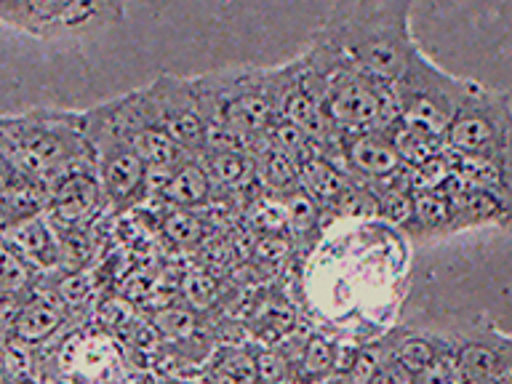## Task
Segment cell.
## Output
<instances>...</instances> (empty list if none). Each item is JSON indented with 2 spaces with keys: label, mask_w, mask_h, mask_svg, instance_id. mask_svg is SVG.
<instances>
[{
  "label": "cell",
  "mask_w": 512,
  "mask_h": 384,
  "mask_svg": "<svg viewBox=\"0 0 512 384\" xmlns=\"http://www.w3.org/2000/svg\"><path fill=\"white\" fill-rule=\"evenodd\" d=\"M166 235L174 240L176 246H195L203 238V222L198 214L184 211V208H174L166 216Z\"/></svg>",
  "instance_id": "21"
},
{
  "label": "cell",
  "mask_w": 512,
  "mask_h": 384,
  "mask_svg": "<svg viewBox=\"0 0 512 384\" xmlns=\"http://www.w3.org/2000/svg\"><path fill=\"white\" fill-rule=\"evenodd\" d=\"M411 11L406 0L334 3L315 35L328 40L347 64L392 86L419 48L411 35Z\"/></svg>",
  "instance_id": "2"
},
{
  "label": "cell",
  "mask_w": 512,
  "mask_h": 384,
  "mask_svg": "<svg viewBox=\"0 0 512 384\" xmlns=\"http://www.w3.org/2000/svg\"><path fill=\"white\" fill-rule=\"evenodd\" d=\"M288 248H291V240H288L283 232H278V235H262V238L256 240L254 259L256 262L272 264V267H275V264H280L286 259Z\"/></svg>",
  "instance_id": "26"
},
{
  "label": "cell",
  "mask_w": 512,
  "mask_h": 384,
  "mask_svg": "<svg viewBox=\"0 0 512 384\" xmlns=\"http://www.w3.org/2000/svg\"><path fill=\"white\" fill-rule=\"evenodd\" d=\"M216 283L208 272H192L184 278V299L190 302L192 310H206L214 302Z\"/></svg>",
  "instance_id": "24"
},
{
  "label": "cell",
  "mask_w": 512,
  "mask_h": 384,
  "mask_svg": "<svg viewBox=\"0 0 512 384\" xmlns=\"http://www.w3.org/2000/svg\"><path fill=\"white\" fill-rule=\"evenodd\" d=\"M478 384H507V382H502V379H488V382H478Z\"/></svg>",
  "instance_id": "32"
},
{
  "label": "cell",
  "mask_w": 512,
  "mask_h": 384,
  "mask_svg": "<svg viewBox=\"0 0 512 384\" xmlns=\"http://www.w3.org/2000/svg\"><path fill=\"white\" fill-rule=\"evenodd\" d=\"M120 3H64V0H16L0 3V22L11 24L16 30L32 32L38 38H62L78 32H94L123 22Z\"/></svg>",
  "instance_id": "7"
},
{
  "label": "cell",
  "mask_w": 512,
  "mask_h": 384,
  "mask_svg": "<svg viewBox=\"0 0 512 384\" xmlns=\"http://www.w3.org/2000/svg\"><path fill=\"white\" fill-rule=\"evenodd\" d=\"M22 384H32V382H22Z\"/></svg>",
  "instance_id": "35"
},
{
  "label": "cell",
  "mask_w": 512,
  "mask_h": 384,
  "mask_svg": "<svg viewBox=\"0 0 512 384\" xmlns=\"http://www.w3.org/2000/svg\"><path fill=\"white\" fill-rule=\"evenodd\" d=\"M64 310H67V304L56 291L54 294H35L11 318V334L16 342L24 344L46 342L48 336H54L56 328L62 326Z\"/></svg>",
  "instance_id": "12"
},
{
  "label": "cell",
  "mask_w": 512,
  "mask_h": 384,
  "mask_svg": "<svg viewBox=\"0 0 512 384\" xmlns=\"http://www.w3.org/2000/svg\"><path fill=\"white\" fill-rule=\"evenodd\" d=\"M504 382H507V384H512V376H510V379H504Z\"/></svg>",
  "instance_id": "34"
},
{
  "label": "cell",
  "mask_w": 512,
  "mask_h": 384,
  "mask_svg": "<svg viewBox=\"0 0 512 384\" xmlns=\"http://www.w3.org/2000/svg\"><path fill=\"white\" fill-rule=\"evenodd\" d=\"M0 150L30 182L51 187L78 168H94L86 136V112L30 110L0 118Z\"/></svg>",
  "instance_id": "3"
},
{
  "label": "cell",
  "mask_w": 512,
  "mask_h": 384,
  "mask_svg": "<svg viewBox=\"0 0 512 384\" xmlns=\"http://www.w3.org/2000/svg\"><path fill=\"white\" fill-rule=\"evenodd\" d=\"M208 126L227 128L251 142L267 136L283 99V67L227 64L192 78Z\"/></svg>",
  "instance_id": "4"
},
{
  "label": "cell",
  "mask_w": 512,
  "mask_h": 384,
  "mask_svg": "<svg viewBox=\"0 0 512 384\" xmlns=\"http://www.w3.org/2000/svg\"><path fill=\"white\" fill-rule=\"evenodd\" d=\"M43 384H75V382H72V376L62 374V371H54V374L43 376Z\"/></svg>",
  "instance_id": "30"
},
{
  "label": "cell",
  "mask_w": 512,
  "mask_h": 384,
  "mask_svg": "<svg viewBox=\"0 0 512 384\" xmlns=\"http://www.w3.org/2000/svg\"><path fill=\"white\" fill-rule=\"evenodd\" d=\"M155 328L166 339H190L198 328V318H195V310H187V307H166V310L155 312Z\"/></svg>",
  "instance_id": "20"
},
{
  "label": "cell",
  "mask_w": 512,
  "mask_h": 384,
  "mask_svg": "<svg viewBox=\"0 0 512 384\" xmlns=\"http://www.w3.org/2000/svg\"><path fill=\"white\" fill-rule=\"evenodd\" d=\"M454 206L448 190L414 192V214L406 232L411 235H451Z\"/></svg>",
  "instance_id": "15"
},
{
  "label": "cell",
  "mask_w": 512,
  "mask_h": 384,
  "mask_svg": "<svg viewBox=\"0 0 512 384\" xmlns=\"http://www.w3.org/2000/svg\"><path fill=\"white\" fill-rule=\"evenodd\" d=\"M280 200H283V208H286L288 230L294 232V235H310V232L318 230V224H320L318 200L312 198L302 184L294 187L291 192H286V195H280Z\"/></svg>",
  "instance_id": "19"
},
{
  "label": "cell",
  "mask_w": 512,
  "mask_h": 384,
  "mask_svg": "<svg viewBox=\"0 0 512 384\" xmlns=\"http://www.w3.org/2000/svg\"><path fill=\"white\" fill-rule=\"evenodd\" d=\"M0 358H3V368H6L8 376H14L19 382H27V376H30L32 371L30 344L11 339V342L3 347V352H0Z\"/></svg>",
  "instance_id": "25"
},
{
  "label": "cell",
  "mask_w": 512,
  "mask_h": 384,
  "mask_svg": "<svg viewBox=\"0 0 512 384\" xmlns=\"http://www.w3.org/2000/svg\"><path fill=\"white\" fill-rule=\"evenodd\" d=\"M224 384H256V358L243 350H230L219 360Z\"/></svg>",
  "instance_id": "22"
},
{
  "label": "cell",
  "mask_w": 512,
  "mask_h": 384,
  "mask_svg": "<svg viewBox=\"0 0 512 384\" xmlns=\"http://www.w3.org/2000/svg\"><path fill=\"white\" fill-rule=\"evenodd\" d=\"M336 371V344L328 336H310L302 344L299 366L291 371V379L302 384H312L318 379H328Z\"/></svg>",
  "instance_id": "17"
},
{
  "label": "cell",
  "mask_w": 512,
  "mask_h": 384,
  "mask_svg": "<svg viewBox=\"0 0 512 384\" xmlns=\"http://www.w3.org/2000/svg\"><path fill=\"white\" fill-rule=\"evenodd\" d=\"M86 136L94 155V171L104 195V208L110 214H123L126 208L142 203L150 192V168L120 131L104 115L102 107L86 110Z\"/></svg>",
  "instance_id": "6"
},
{
  "label": "cell",
  "mask_w": 512,
  "mask_h": 384,
  "mask_svg": "<svg viewBox=\"0 0 512 384\" xmlns=\"http://www.w3.org/2000/svg\"><path fill=\"white\" fill-rule=\"evenodd\" d=\"M387 136H390L392 147H395V152H398L400 160H403L408 168L427 166V163L443 158L448 152L446 139H438V136L427 134V131L406 126L403 120H395V123L387 128Z\"/></svg>",
  "instance_id": "14"
},
{
  "label": "cell",
  "mask_w": 512,
  "mask_h": 384,
  "mask_svg": "<svg viewBox=\"0 0 512 384\" xmlns=\"http://www.w3.org/2000/svg\"><path fill=\"white\" fill-rule=\"evenodd\" d=\"M142 94L155 123L187 155L203 152L206 120H203V112H200L198 96H195V88H192V78L160 75L155 83L142 88Z\"/></svg>",
  "instance_id": "8"
},
{
  "label": "cell",
  "mask_w": 512,
  "mask_h": 384,
  "mask_svg": "<svg viewBox=\"0 0 512 384\" xmlns=\"http://www.w3.org/2000/svg\"><path fill=\"white\" fill-rule=\"evenodd\" d=\"M451 179L494 192L512 211V102L475 83L446 134Z\"/></svg>",
  "instance_id": "1"
},
{
  "label": "cell",
  "mask_w": 512,
  "mask_h": 384,
  "mask_svg": "<svg viewBox=\"0 0 512 384\" xmlns=\"http://www.w3.org/2000/svg\"><path fill=\"white\" fill-rule=\"evenodd\" d=\"M192 158L203 163L214 187L219 184V187H230V190H243L256 176L254 158H248L243 152H200Z\"/></svg>",
  "instance_id": "16"
},
{
  "label": "cell",
  "mask_w": 512,
  "mask_h": 384,
  "mask_svg": "<svg viewBox=\"0 0 512 384\" xmlns=\"http://www.w3.org/2000/svg\"><path fill=\"white\" fill-rule=\"evenodd\" d=\"M336 150L342 152V171L366 192L406 171V163L392 147L387 131H360V134H336Z\"/></svg>",
  "instance_id": "9"
},
{
  "label": "cell",
  "mask_w": 512,
  "mask_h": 384,
  "mask_svg": "<svg viewBox=\"0 0 512 384\" xmlns=\"http://www.w3.org/2000/svg\"><path fill=\"white\" fill-rule=\"evenodd\" d=\"M256 384H283L291 379V363L283 352L262 350L256 352Z\"/></svg>",
  "instance_id": "23"
},
{
  "label": "cell",
  "mask_w": 512,
  "mask_h": 384,
  "mask_svg": "<svg viewBox=\"0 0 512 384\" xmlns=\"http://www.w3.org/2000/svg\"><path fill=\"white\" fill-rule=\"evenodd\" d=\"M128 318H131V307H128L126 299H110V302L102 304V323L104 326H126Z\"/></svg>",
  "instance_id": "28"
},
{
  "label": "cell",
  "mask_w": 512,
  "mask_h": 384,
  "mask_svg": "<svg viewBox=\"0 0 512 384\" xmlns=\"http://www.w3.org/2000/svg\"><path fill=\"white\" fill-rule=\"evenodd\" d=\"M104 208V195L96 179L94 168H78L56 179L48 187L46 195V214L48 222L59 230L78 232L86 224L94 222V216Z\"/></svg>",
  "instance_id": "10"
},
{
  "label": "cell",
  "mask_w": 512,
  "mask_h": 384,
  "mask_svg": "<svg viewBox=\"0 0 512 384\" xmlns=\"http://www.w3.org/2000/svg\"><path fill=\"white\" fill-rule=\"evenodd\" d=\"M136 384H155L152 379H142V382H136Z\"/></svg>",
  "instance_id": "33"
},
{
  "label": "cell",
  "mask_w": 512,
  "mask_h": 384,
  "mask_svg": "<svg viewBox=\"0 0 512 384\" xmlns=\"http://www.w3.org/2000/svg\"><path fill=\"white\" fill-rule=\"evenodd\" d=\"M3 240L27 264L51 267V264L62 262V240L56 238L54 224L43 219V214L30 216V219H24L8 232H3Z\"/></svg>",
  "instance_id": "11"
},
{
  "label": "cell",
  "mask_w": 512,
  "mask_h": 384,
  "mask_svg": "<svg viewBox=\"0 0 512 384\" xmlns=\"http://www.w3.org/2000/svg\"><path fill=\"white\" fill-rule=\"evenodd\" d=\"M24 182H30V179H24V176L19 174V168L8 160L6 152L0 150V200L8 198L14 190H19Z\"/></svg>",
  "instance_id": "27"
},
{
  "label": "cell",
  "mask_w": 512,
  "mask_h": 384,
  "mask_svg": "<svg viewBox=\"0 0 512 384\" xmlns=\"http://www.w3.org/2000/svg\"><path fill=\"white\" fill-rule=\"evenodd\" d=\"M155 384H187V382H179V379H158Z\"/></svg>",
  "instance_id": "31"
},
{
  "label": "cell",
  "mask_w": 512,
  "mask_h": 384,
  "mask_svg": "<svg viewBox=\"0 0 512 384\" xmlns=\"http://www.w3.org/2000/svg\"><path fill=\"white\" fill-rule=\"evenodd\" d=\"M214 195V182L203 168L198 158L182 160L179 166L168 174L160 198L166 200L168 206L184 208V211H195V208L206 206Z\"/></svg>",
  "instance_id": "13"
},
{
  "label": "cell",
  "mask_w": 512,
  "mask_h": 384,
  "mask_svg": "<svg viewBox=\"0 0 512 384\" xmlns=\"http://www.w3.org/2000/svg\"><path fill=\"white\" fill-rule=\"evenodd\" d=\"M446 347L448 342H435V339H427V336H406L403 342L392 347L384 363H392V366H398L400 371H406L408 376L416 379L424 368H430L440 358V352Z\"/></svg>",
  "instance_id": "18"
},
{
  "label": "cell",
  "mask_w": 512,
  "mask_h": 384,
  "mask_svg": "<svg viewBox=\"0 0 512 384\" xmlns=\"http://www.w3.org/2000/svg\"><path fill=\"white\" fill-rule=\"evenodd\" d=\"M371 384H414V376H408L406 371H400L392 363H382L379 374H376V379Z\"/></svg>",
  "instance_id": "29"
},
{
  "label": "cell",
  "mask_w": 512,
  "mask_h": 384,
  "mask_svg": "<svg viewBox=\"0 0 512 384\" xmlns=\"http://www.w3.org/2000/svg\"><path fill=\"white\" fill-rule=\"evenodd\" d=\"M475 80L456 78L451 72L432 62L422 48H416L406 72L392 83V94L398 104V120L406 126L446 139L456 112L462 110Z\"/></svg>",
  "instance_id": "5"
}]
</instances>
